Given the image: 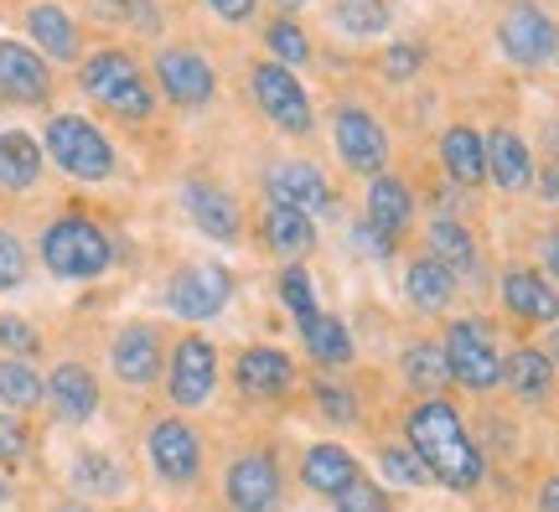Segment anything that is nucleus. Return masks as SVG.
Wrapping results in <instances>:
<instances>
[{"mask_svg":"<svg viewBox=\"0 0 559 512\" xmlns=\"http://www.w3.org/2000/svg\"><path fill=\"white\" fill-rule=\"evenodd\" d=\"M83 94L94 104H104L109 115L120 119H151L156 115V94H151V79L140 73V62L130 58V52H120V47H104V52H94V58L83 62Z\"/></svg>","mask_w":559,"mask_h":512,"instance_id":"2","label":"nucleus"},{"mask_svg":"<svg viewBox=\"0 0 559 512\" xmlns=\"http://www.w3.org/2000/svg\"><path fill=\"white\" fill-rule=\"evenodd\" d=\"M544 353L555 357V368H559V326H555V332H549V342H544Z\"/></svg>","mask_w":559,"mask_h":512,"instance_id":"49","label":"nucleus"},{"mask_svg":"<svg viewBox=\"0 0 559 512\" xmlns=\"http://www.w3.org/2000/svg\"><path fill=\"white\" fill-rule=\"evenodd\" d=\"M41 151L52 156L58 171L79 181H109L115 177V145L99 124H88L79 115H58L47 119V135H41Z\"/></svg>","mask_w":559,"mask_h":512,"instance_id":"5","label":"nucleus"},{"mask_svg":"<svg viewBox=\"0 0 559 512\" xmlns=\"http://www.w3.org/2000/svg\"><path fill=\"white\" fill-rule=\"evenodd\" d=\"M539 270H544V275H549V279H555V285H559V223H555V228H549V234L539 238Z\"/></svg>","mask_w":559,"mask_h":512,"instance_id":"45","label":"nucleus"},{"mask_svg":"<svg viewBox=\"0 0 559 512\" xmlns=\"http://www.w3.org/2000/svg\"><path fill=\"white\" fill-rule=\"evenodd\" d=\"M275 5H290V11H296V5H306V0H275Z\"/></svg>","mask_w":559,"mask_h":512,"instance_id":"52","label":"nucleus"},{"mask_svg":"<svg viewBox=\"0 0 559 512\" xmlns=\"http://www.w3.org/2000/svg\"><path fill=\"white\" fill-rule=\"evenodd\" d=\"M534 177H539V160H534V145L519 135V130H492L487 135V181L508 192V198H523L534 192Z\"/></svg>","mask_w":559,"mask_h":512,"instance_id":"19","label":"nucleus"},{"mask_svg":"<svg viewBox=\"0 0 559 512\" xmlns=\"http://www.w3.org/2000/svg\"><path fill=\"white\" fill-rule=\"evenodd\" d=\"M0 99L5 104H47L52 99V68L41 52L21 41H0Z\"/></svg>","mask_w":559,"mask_h":512,"instance_id":"20","label":"nucleus"},{"mask_svg":"<svg viewBox=\"0 0 559 512\" xmlns=\"http://www.w3.org/2000/svg\"><path fill=\"white\" fill-rule=\"evenodd\" d=\"M379 472H383V481H394V487H436L430 481V472H425V461L415 455V445L409 440H389L379 451Z\"/></svg>","mask_w":559,"mask_h":512,"instance_id":"35","label":"nucleus"},{"mask_svg":"<svg viewBox=\"0 0 559 512\" xmlns=\"http://www.w3.org/2000/svg\"><path fill=\"white\" fill-rule=\"evenodd\" d=\"M68 481H73L83 497H120L124 492V466L109 461L104 451H79L73 466H68Z\"/></svg>","mask_w":559,"mask_h":512,"instance_id":"34","label":"nucleus"},{"mask_svg":"<svg viewBox=\"0 0 559 512\" xmlns=\"http://www.w3.org/2000/svg\"><path fill=\"white\" fill-rule=\"evenodd\" d=\"M41 151L26 130H0V192H26L41 177Z\"/></svg>","mask_w":559,"mask_h":512,"instance_id":"31","label":"nucleus"},{"mask_svg":"<svg viewBox=\"0 0 559 512\" xmlns=\"http://www.w3.org/2000/svg\"><path fill=\"white\" fill-rule=\"evenodd\" d=\"M332 21H337L347 37H379L383 26H389V5L383 0H337Z\"/></svg>","mask_w":559,"mask_h":512,"instance_id":"36","label":"nucleus"},{"mask_svg":"<svg viewBox=\"0 0 559 512\" xmlns=\"http://www.w3.org/2000/svg\"><path fill=\"white\" fill-rule=\"evenodd\" d=\"M400 373L419 398H445V389H451V362H445V347L436 336H419V342L404 347Z\"/></svg>","mask_w":559,"mask_h":512,"instance_id":"28","label":"nucleus"},{"mask_svg":"<svg viewBox=\"0 0 559 512\" xmlns=\"http://www.w3.org/2000/svg\"><path fill=\"white\" fill-rule=\"evenodd\" d=\"M285 497V472L275 451H243L223 472V502L234 512H275Z\"/></svg>","mask_w":559,"mask_h":512,"instance_id":"7","label":"nucleus"},{"mask_svg":"<svg viewBox=\"0 0 559 512\" xmlns=\"http://www.w3.org/2000/svg\"><path fill=\"white\" fill-rule=\"evenodd\" d=\"M362 223L400 249V238L409 234V223H415V192H409V181L389 177V171L368 181V198H362Z\"/></svg>","mask_w":559,"mask_h":512,"instance_id":"21","label":"nucleus"},{"mask_svg":"<svg viewBox=\"0 0 559 512\" xmlns=\"http://www.w3.org/2000/svg\"><path fill=\"white\" fill-rule=\"evenodd\" d=\"M502 383L513 389V398H519V404L544 409V404L555 398L559 368H555V357L544 353V347L523 342V347H513V353H502Z\"/></svg>","mask_w":559,"mask_h":512,"instance_id":"22","label":"nucleus"},{"mask_svg":"<svg viewBox=\"0 0 559 512\" xmlns=\"http://www.w3.org/2000/svg\"><path fill=\"white\" fill-rule=\"evenodd\" d=\"M21 279H26V249L16 234L0 228V290H16Z\"/></svg>","mask_w":559,"mask_h":512,"instance_id":"43","label":"nucleus"},{"mask_svg":"<svg viewBox=\"0 0 559 512\" xmlns=\"http://www.w3.org/2000/svg\"><path fill=\"white\" fill-rule=\"evenodd\" d=\"M498 296L502 311L523 321V326H544V332L559 326V285L544 275L539 264H508L498 279Z\"/></svg>","mask_w":559,"mask_h":512,"instance_id":"12","label":"nucleus"},{"mask_svg":"<svg viewBox=\"0 0 559 512\" xmlns=\"http://www.w3.org/2000/svg\"><path fill=\"white\" fill-rule=\"evenodd\" d=\"M52 512H94V508H83V502H62V508H52Z\"/></svg>","mask_w":559,"mask_h":512,"instance_id":"51","label":"nucleus"},{"mask_svg":"<svg viewBox=\"0 0 559 512\" xmlns=\"http://www.w3.org/2000/svg\"><path fill=\"white\" fill-rule=\"evenodd\" d=\"M332 508L337 512H394V497L383 481L373 476H358V481H347L337 497H332Z\"/></svg>","mask_w":559,"mask_h":512,"instance_id":"39","label":"nucleus"},{"mask_svg":"<svg viewBox=\"0 0 559 512\" xmlns=\"http://www.w3.org/2000/svg\"><path fill=\"white\" fill-rule=\"evenodd\" d=\"M26 32H32V41H37L52 62L79 58V26H73V16H68L62 5H32V11H26Z\"/></svg>","mask_w":559,"mask_h":512,"instance_id":"32","label":"nucleus"},{"mask_svg":"<svg viewBox=\"0 0 559 512\" xmlns=\"http://www.w3.org/2000/svg\"><path fill=\"white\" fill-rule=\"evenodd\" d=\"M41 264L58 279H99L115 264V243L94 217L68 213L58 223H47L41 234Z\"/></svg>","mask_w":559,"mask_h":512,"instance_id":"3","label":"nucleus"},{"mask_svg":"<svg viewBox=\"0 0 559 512\" xmlns=\"http://www.w3.org/2000/svg\"><path fill=\"white\" fill-rule=\"evenodd\" d=\"M264 47H270V62H280V68L311 62V41H306V32H300L296 21H270L264 26Z\"/></svg>","mask_w":559,"mask_h":512,"instance_id":"37","label":"nucleus"},{"mask_svg":"<svg viewBox=\"0 0 559 512\" xmlns=\"http://www.w3.org/2000/svg\"><path fill=\"white\" fill-rule=\"evenodd\" d=\"M264 198L270 207H296V213H326L332 207V187L311 160H275L264 171Z\"/></svg>","mask_w":559,"mask_h":512,"instance_id":"18","label":"nucleus"},{"mask_svg":"<svg viewBox=\"0 0 559 512\" xmlns=\"http://www.w3.org/2000/svg\"><path fill=\"white\" fill-rule=\"evenodd\" d=\"M181 207H187V217H192V228L198 234H207L213 243H239L243 238V213L239 202H234V192H223L218 181H181Z\"/></svg>","mask_w":559,"mask_h":512,"instance_id":"17","label":"nucleus"},{"mask_svg":"<svg viewBox=\"0 0 559 512\" xmlns=\"http://www.w3.org/2000/svg\"><path fill=\"white\" fill-rule=\"evenodd\" d=\"M0 347H5V357H26V362H32V357L41 353V336L32 332L21 315H0Z\"/></svg>","mask_w":559,"mask_h":512,"instance_id":"41","label":"nucleus"},{"mask_svg":"<svg viewBox=\"0 0 559 512\" xmlns=\"http://www.w3.org/2000/svg\"><path fill=\"white\" fill-rule=\"evenodd\" d=\"M218 389V347L207 336H181L166 353V394L177 409H202Z\"/></svg>","mask_w":559,"mask_h":512,"instance_id":"8","label":"nucleus"},{"mask_svg":"<svg viewBox=\"0 0 559 512\" xmlns=\"http://www.w3.org/2000/svg\"><path fill=\"white\" fill-rule=\"evenodd\" d=\"M260 234H264V249L280 259H306L317 249V223L306 213H296V207H264Z\"/></svg>","mask_w":559,"mask_h":512,"instance_id":"30","label":"nucleus"},{"mask_svg":"<svg viewBox=\"0 0 559 512\" xmlns=\"http://www.w3.org/2000/svg\"><path fill=\"white\" fill-rule=\"evenodd\" d=\"M440 166L456 187H481L487 181V135L472 124H451L440 135Z\"/></svg>","mask_w":559,"mask_h":512,"instance_id":"27","label":"nucleus"},{"mask_svg":"<svg viewBox=\"0 0 559 512\" xmlns=\"http://www.w3.org/2000/svg\"><path fill=\"white\" fill-rule=\"evenodd\" d=\"M234 383H239L243 398L254 404H280V398L296 389V357L285 347H243L239 362H234Z\"/></svg>","mask_w":559,"mask_h":512,"instance_id":"16","label":"nucleus"},{"mask_svg":"<svg viewBox=\"0 0 559 512\" xmlns=\"http://www.w3.org/2000/svg\"><path fill=\"white\" fill-rule=\"evenodd\" d=\"M26 451H32V434H26V425H21V414L0 409V466H5V472L21 466Z\"/></svg>","mask_w":559,"mask_h":512,"instance_id":"40","label":"nucleus"},{"mask_svg":"<svg viewBox=\"0 0 559 512\" xmlns=\"http://www.w3.org/2000/svg\"><path fill=\"white\" fill-rule=\"evenodd\" d=\"M456 290H461V279L451 275L440 259L415 254L409 264H404V296H409L415 311H425V315L451 311V306H456Z\"/></svg>","mask_w":559,"mask_h":512,"instance_id":"24","label":"nucleus"},{"mask_svg":"<svg viewBox=\"0 0 559 512\" xmlns=\"http://www.w3.org/2000/svg\"><path fill=\"white\" fill-rule=\"evenodd\" d=\"M300 342H306V353L317 357L321 368H347V362H358V342L347 332V321L332 311H317L311 321H300Z\"/></svg>","mask_w":559,"mask_h":512,"instance_id":"29","label":"nucleus"},{"mask_svg":"<svg viewBox=\"0 0 559 512\" xmlns=\"http://www.w3.org/2000/svg\"><path fill=\"white\" fill-rule=\"evenodd\" d=\"M362 466L358 455L347 451V445H332V440H317L311 451L300 455V481H306V492L317 497H337L347 481H358Z\"/></svg>","mask_w":559,"mask_h":512,"instance_id":"25","label":"nucleus"},{"mask_svg":"<svg viewBox=\"0 0 559 512\" xmlns=\"http://www.w3.org/2000/svg\"><path fill=\"white\" fill-rule=\"evenodd\" d=\"M5 497H11V472L0 466V502H5Z\"/></svg>","mask_w":559,"mask_h":512,"instance_id":"50","label":"nucleus"},{"mask_svg":"<svg viewBox=\"0 0 559 512\" xmlns=\"http://www.w3.org/2000/svg\"><path fill=\"white\" fill-rule=\"evenodd\" d=\"M234 300V275L223 264H187L166 285V311L181 321H213Z\"/></svg>","mask_w":559,"mask_h":512,"instance_id":"13","label":"nucleus"},{"mask_svg":"<svg viewBox=\"0 0 559 512\" xmlns=\"http://www.w3.org/2000/svg\"><path fill=\"white\" fill-rule=\"evenodd\" d=\"M47 404H52L62 425H88L99 414V378L83 362H58L52 378H47Z\"/></svg>","mask_w":559,"mask_h":512,"instance_id":"23","label":"nucleus"},{"mask_svg":"<svg viewBox=\"0 0 559 512\" xmlns=\"http://www.w3.org/2000/svg\"><path fill=\"white\" fill-rule=\"evenodd\" d=\"M425 254L440 259L456 279H472L477 275V264H481L477 234H472L466 223H456V217H445V213L430 217V228H425Z\"/></svg>","mask_w":559,"mask_h":512,"instance_id":"26","label":"nucleus"},{"mask_svg":"<svg viewBox=\"0 0 559 512\" xmlns=\"http://www.w3.org/2000/svg\"><path fill=\"white\" fill-rule=\"evenodd\" d=\"M415 73H419V47H389L383 52V79L404 83V79H415Z\"/></svg>","mask_w":559,"mask_h":512,"instance_id":"44","label":"nucleus"},{"mask_svg":"<svg viewBox=\"0 0 559 512\" xmlns=\"http://www.w3.org/2000/svg\"><path fill=\"white\" fill-rule=\"evenodd\" d=\"M317 409L326 414V419H337V425H353V419H358V398L347 394V389H342V383H317Z\"/></svg>","mask_w":559,"mask_h":512,"instance_id":"42","label":"nucleus"},{"mask_svg":"<svg viewBox=\"0 0 559 512\" xmlns=\"http://www.w3.org/2000/svg\"><path fill=\"white\" fill-rule=\"evenodd\" d=\"M534 512H559V472H549L539 481V497H534Z\"/></svg>","mask_w":559,"mask_h":512,"instance_id":"47","label":"nucleus"},{"mask_svg":"<svg viewBox=\"0 0 559 512\" xmlns=\"http://www.w3.org/2000/svg\"><path fill=\"white\" fill-rule=\"evenodd\" d=\"M156 83L166 88V99L177 109H202L218 94V79H213V62L202 58L198 47H166L156 58Z\"/></svg>","mask_w":559,"mask_h":512,"instance_id":"15","label":"nucleus"},{"mask_svg":"<svg viewBox=\"0 0 559 512\" xmlns=\"http://www.w3.org/2000/svg\"><path fill=\"white\" fill-rule=\"evenodd\" d=\"M275 290H280V306L296 315V326H300V321H311V315L321 311V306H317V285H311V275H306L300 264H285V270H280Z\"/></svg>","mask_w":559,"mask_h":512,"instance_id":"38","label":"nucleus"},{"mask_svg":"<svg viewBox=\"0 0 559 512\" xmlns=\"http://www.w3.org/2000/svg\"><path fill=\"white\" fill-rule=\"evenodd\" d=\"M145 455L166 487H192L202 476V434L181 414H166L145 430Z\"/></svg>","mask_w":559,"mask_h":512,"instance_id":"9","label":"nucleus"},{"mask_svg":"<svg viewBox=\"0 0 559 512\" xmlns=\"http://www.w3.org/2000/svg\"><path fill=\"white\" fill-rule=\"evenodd\" d=\"M47 398V378L26 362V357H0V409H37Z\"/></svg>","mask_w":559,"mask_h":512,"instance_id":"33","label":"nucleus"},{"mask_svg":"<svg viewBox=\"0 0 559 512\" xmlns=\"http://www.w3.org/2000/svg\"><path fill=\"white\" fill-rule=\"evenodd\" d=\"M534 187H539V198H544V202H559V160L539 166V177H534Z\"/></svg>","mask_w":559,"mask_h":512,"instance_id":"48","label":"nucleus"},{"mask_svg":"<svg viewBox=\"0 0 559 512\" xmlns=\"http://www.w3.org/2000/svg\"><path fill=\"white\" fill-rule=\"evenodd\" d=\"M249 88H254V104H260V115L275 124V130H290V135H306L317 115H311V99H306V88L296 83L290 68H280V62H254V73H249Z\"/></svg>","mask_w":559,"mask_h":512,"instance_id":"11","label":"nucleus"},{"mask_svg":"<svg viewBox=\"0 0 559 512\" xmlns=\"http://www.w3.org/2000/svg\"><path fill=\"white\" fill-rule=\"evenodd\" d=\"M404 440L425 461L430 481L445 492H477L487 481V451L472 440L451 398H419L415 409L404 414Z\"/></svg>","mask_w":559,"mask_h":512,"instance_id":"1","label":"nucleus"},{"mask_svg":"<svg viewBox=\"0 0 559 512\" xmlns=\"http://www.w3.org/2000/svg\"><path fill=\"white\" fill-rule=\"evenodd\" d=\"M207 5H213V11H218L223 21H249L260 0H207Z\"/></svg>","mask_w":559,"mask_h":512,"instance_id":"46","label":"nucleus"},{"mask_svg":"<svg viewBox=\"0 0 559 512\" xmlns=\"http://www.w3.org/2000/svg\"><path fill=\"white\" fill-rule=\"evenodd\" d=\"M498 47H502V58L519 62V68H549L559 58V26L544 5L519 0L498 21Z\"/></svg>","mask_w":559,"mask_h":512,"instance_id":"6","label":"nucleus"},{"mask_svg":"<svg viewBox=\"0 0 559 512\" xmlns=\"http://www.w3.org/2000/svg\"><path fill=\"white\" fill-rule=\"evenodd\" d=\"M332 145H337L342 166L358 171V177H383V166H389V135H383V124L362 104H337Z\"/></svg>","mask_w":559,"mask_h":512,"instance_id":"10","label":"nucleus"},{"mask_svg":"<svg viewBox=\"0 0 559 512\" xmlns=\"http://www.w3.org/2000/svg\"><path fill=\"white\" fill-rule=\"evenodd\" d=\"M109 368H115V378L130 383V389H151V383L166 373V342H160V332L151 321L120 326V336L109 342Z\"/></svg>","mask_w":559,"mask_h":512,"instance_id":"14","label":"nucleus"},{"mask_svg":"<svg viewBox=\"0 0 559 512\" xmlns=\"http://www.w3.org/2000/svg\"><path fill=\"white\" fill-rule=\"evenodd\" d=\"M440 347H445V362H451V383H456V389H466V394H492V389H502V347L481 315L445 321Z\"/></svg>","mask_w":559,"mask_h":512,"instance_id":"4","label":"nucleus"}]
</instances>
